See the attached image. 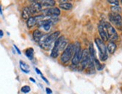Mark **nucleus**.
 Returning a JSON list of instances; mask_svg holds the SVG:
<instances>
[{
    "instance_id": "obj_1",
    "label": "nucleus",
    "mask_w": 122,
    "mask_h": 94,
    "mask_svg": "<svg viewBox=\"0 0 122 94\" xmlns=\"http://www.w3.org/2000/svg\"><path fill=\"white\" fill-rule=\"evenodd\" d=\"M59 36H60L59 31H56V32L52 33H48V34L43 35L41 40L39 41L38 44L42 49L48 50L52 48V44L54 45L55 41L59 39Z\"/></svg>"
},
{
    "instance_id": "obj_2",
    "label": "nucleus",
    "mask_w": 122,
    "mask_h": 94,
    "mask_svg": "<svg viewBox=\"0 0 122 94\" xmlns=\"http://www.w3.org/2000/svg\"><path fill=\"white\" fill-rule=\"evenodd\" d=\"M74 48H75V47H74L73 44H69L67 45L66 48L63 50L60 56V61L61 63L65 64L70 61V60H72L74 53Z\"/></svg>"
},
{
    "instance_id": "obj_3",
    "label": "nucleus",
    "mask_w": 122,
    "mask_h": 94,
    "mask_svg": "<svg viewBox=\"0 0 122 94\" xmlns=\"http://www.w3.org/2000/svg\"><path fill=\"white\" fill-rule=\"evenodd\" d=\"M95 44H96L97 48L99 50V57L100 60L104 62L108 59V53H107V48L105 44L104 41H102L99 38H96L94 40Z\"/></svg>"
},
{
    "instance_id": "obj_4",
    "label": "nucleus",
    "mask_w": 122,
    "mask_h": 94,
    "mask_svg": "<svg viewBox=\"0 0 122 94\" xmlns=\"http://www.w3.org/2000/svg\"><path fill=\"white\" fill-rule=\"evenodd\" d=\"M101 23L104 27L106 31H107L108 38L111 41H113L116 39H118V33L116 32V30L114 28L113 26H112V24H111L109 22H107V21H103V22H101Z\"/></svg>"
},
{
    "instance_id": "obj_5",
    "label": "nucleus",
    "mask_w": 122,
    "mask_h": 94,
    "mask_svg": "<svg viewBox=\"0 0 122 94\" xmlns=\"http://www.w3.org/2000/svg\"><path fill=\"white\" fill-rule=\"evenodd\" d=\"M74 47H75V48H74V53H73V56L71 61H72V64L73 66H78L81 60L82 50L81 49L80 43H79V41H76L75 44H74Z\"/></svg>"
},
{
    "instance_id": "obj_6",
    "label": "nucleus",
    "mask_w": 122,
    "mask_h": 94,
    "mask_svg": "<svg viewBox=\"0 0 122 94\" xmlns=\"http://www.w3.org/2000/svg\"><path fill=\"white\" fill-rule=\"evenodd\" d=\"M65 38L64 35H61L59 37L54 43V45L52 47V50H51V54H50V56L52 58H57L58 56L59 55V52H60V46H61V44L63 41V40H65Z\"/></svg>"
},
{
    "instance_id": "obj_7",
    "label": "nucleus",
    "mask_w": 122,
    "mask_h": 94,
    "mask_svg": "<svg viewBox=\"0 0 122 94\" xmlns=\"http://www.w3.org/2000/svg\"><path fill=\"white\" fill-rule=\"evenodd\" d=\"M90 59H91V56L89 54L88 50L84 49L82 52L81 60H80V62H79V66H80V69L82 70L85 69L87 67Z\"/></svg>"
},
{
    "instance_id": "obj_8",
    "label": "nucleus",
    "mask_w": 122,
    "mask_h": 94,
    "mask_svg": "<svg viewBox=\"0 0 122 94\" xmlns=\"http://www.w3.org/2000/svg\"><path fill=\"white\" fill-rule=\"evenodd\" d=\"M42 14L46 17H59L61 14V11L59 8H48L46 9L42 10Z\"/></svg>"
},
{
    "instance_id": "obj_9",
    "label": "nucleus",
    "mask_w": 122,
    "mask_h": 94,
    "mask_svg": "<svg viewBox=\"0 0 122 94\" xmlns=\"http://www.w3.org/2000/svg\"><path fill=\"white\" fill-rule=\"evenodd\" d=\"M109 20L111 23L115 24L116 27L118 26L119 24L122 23V17L120 15V14L118 13H114L111 12L109 14Z\"/></svg>"
},
{
    "instance_id": "obj_10",
    "label": "nucleus",
    "mask_w": 122,
    "mask_h": 94,
    "mask_svg": "<svg viewBox=\"0 0 122 94\" xmlns=\"http://www.w3.org/2000/svg\"><path fill=\"white\" fill-rule=\"evenodd\" d=\"M30 11L31 14H38L41 11H42V6L41 3L38 2H31V6H29Z\"/></svg>"
},
{
    "instance_id": "obj_11",
    "label": "nucleus",
    "mask_w": 122,
    "mask_h": 94,
    "mask_svg": "<svg viewBox=\"0 0 122 94\" xmlns=\"http://www.w3.org/2000/svg\"><path fill=\"white\" fill-rule=\"evenodd\" d=\"M97 28H98L99 35L100 36V39H101L102 41H103L104 42H105V41H107L109 40V38H108V35H107V31H106L104 27L102 25L101 23L98 25Z\"/></svg>"
},
{
    "instance_id": "obj_12",
    "label": "nucleus",
    "mask_w": 122,
    "mask_h": 94,
    "mask_svg": "<svg viewBox=\"0 0 122 94\" xmlns=\"http://www.w3.org/2000/svg\"><path fill=\"white\" fill-rule=\"evenodd\" d=\"M31 13L29 7H25L23 8L21 16H22V18L23 20H27L29 17H31Z\"/></svg>"
},
{
    "instance_id": "obj_13",
    "label": "nucleus",
    "mask_w": 122,
    "mask_h": 94,
    "mask_svg": "<svg viewBox=\"0 0 122 94\" xmlns=\"http://www.w3.org/2000/svg\"><path fill=\"white\" fill-rule=\"evenodd\" d=\"M37 23H38V20H37L36 16L31 17L27 20H26V25H27V27L29 29H31V28H32L33 27H35V26L37 24Z\"/></svg>"
},
{
    "instance_id": "obj_14",
    "label": "nucleus",
    "mask_w": 122,
    "mask_h": 94,
    "mask_svg": "<svg viewBox=\"0 0 122 94\" xmlns=\"http://www.w3.org/2000/svg\"><path fill=\"white\" fill-rule=\"evenodd\" d=\"M43 33L41 30L39 29H35L33 31L32 33V37H33V39L35 40V41L36 42H39V41L41 40V37L43 36Z\"/></svg>"
},
{
    "instance_id": "obj_15",
    "label": "nucleus",
    "mask_w": 122,
    "mask_h": 94,
    "mask_svg": "<svg viewBox=\"0 0 122 94\" xmlns=\"http://www.w3.org/2000/svg\"><path fill=\"white\" fill-rule=\"evenodd\" d=\"M107 51L109 52V53L112 54L115 53L116 48H117V45H116V44L114 42V41H110L108 43V44L107 45Z\"/></svg>"
},
{
    "instance_id": "obj_16",
    "label": "nucleus",
    "mask_w": 122,
    "mask_h": 94,
    "mask_svg": "<svg viewBox=\"0 0 122 94\" xmlns=\"http://www.w3.org/2000/svg\"><path fill=\"white\" fill-rule=\"evenodd\" d=\"M56 5L55 0H43L41 2L42 7H46V8H52Z\"/></svg>"
},
{
    "instance_id": "obj_17",
    "label": "nucleus",
    "mask_w": 122,
    "mask_h": 94,
    "mask_svg": "<svg viewBox=\"0 0 122 94\" xmlns=\"http://www.w3.org/2000/svg\"><path fill=\"white\" fill-rule=\"evenodd\" d=\"M20 69L22 70L23 72H25V73H29V72H30L29 66V65L26 64L24 61H23V60L20 61Z\"/></svg>"
},
{
    "instance_id": "obj_18",
    "label": "nucleus",
    "mask_w": 122,
    "mask_h": 94,
    "mask_svg": "<svg viewBox=\"0 0 122 94\" xmlns=\"http://www.w3.org/2000/svg\"><path fill=\"white\" fill-rule=\"evenodd\" d=\"M59 8L63 10H65V11H69V10H71L73 8V4L71 2L61 3L59 5Z\"/></svg>"
},
{
    "instance_id": "obj_19",
    "label": "nucleus",
    "mask_w": 122,
    "mask_h": 94,
    "mask_svg": "<svg viewBox=\"0 0 122 94\" xmlns=\"http://www.w3.org/2000/svg\"><path fill=\"white\" fill-rule=\"evenodd\" d=\"M25 54L29 60H32L34 56V49L32 48H29L25 50Z\"/></svg>"
},
{
    "instance_id": "obj_20",
    "label": "nucleus",
    "mask_w": 122,
    "mask_h": 94,
    "mask_svg": "<svg viewBox=\"0 0 122 94\" xmlns=\"http://www.w3.org/2000/svg\"><path fill=\"white\" fill-rule=\"evenodd\" d=\"M110 9H111V11H112V12H114V13H118V14H119L121 11V8L119 6H112V7L110 8Z\"/></svg>"
},
{
    "instance_id": "obj_21",
    "label": "nucleus",
    "mask_w": 122,
    "mask_h": 94,
    "mask_svg": "<svg viewBox=\"0 0 122 94\" xmlns=\"http://www.w3.org/2000/svg\"><path fill=\"white\" fill-rule=\"evenodd\" d=\"M31 91V88L28 85H25L23 87H22V88H21V92L23 93H28Z\"/></svg>"
},
{
    "instance_id": "obj_22",
    "label": "nucleus",
    "mask_w": 122,
    "mask_h": 94,
    "mask_svg": "<svg viewBox=\"0 0 122 94\" xmlns=\"http://www.w3.org/2000/svg\"><path fill=\"white\" fill-rule=\"evenodd\" d=\"M107 2L113 6H119V2L118 0H107Z\"/></svg>"
},
{
    "instance_id": "obj_23",
    "label": "nucleus",
    "mask_w": 122,
    "mask_h": 94,
    "mask_svg": "<svg viewBox=\"0 0 122 94\" xmlns=\"http://www.w3.org/2000/svg\"><path fill=\"white\" fill-rule=\"evenodd\" d=\"M46 94H52V90H51L50 88L46 87Z\"/></svg>"
},
{
    "instance_id": "obj_24",
    "label": "nucleus",
    "mask_w": 122,
    "mask_h": 94,
    "mask_svg": "<svg viewBox=\"0 0 122 94\" xmlns=\"http://www.w3.org/2000/svg\"><path fill=\"white\" fill-rule=\"evenodd\" d=\"M35 72H37V74H38L40 75H43V74H42V72L40 71L39 69H38V68H35Z\"/></svg>"
},
{
    "instance_id": "obj_25",
    "label": "nucleus",
    "mask_w": 122,
    "mask_h": 94,
    "mask_svg": "<svg viewBox=\"0 0 122 94\" xmlns=\"http://www.w3.org/2000/svg\"><path fill=\"white\" fill-rule=\"evenodd\" d=\"M41 77H42V79H43L46 83H47V84H50V82H49V81L48 80H47L46 79V78L45 77H44V75H41Z\"/></svg>"
},
{
    "instance_id": "obj_26",
    "label": "nucleus",
    "mask_w": 122,
    "mask_h": 94,
    "mask_svg": "<svg viewBox=\"0 0 122 94\" xmlns=\"http://www.w3.org/2000/svg\"><path fill=\"white\" fill-rule=\"evenodd\" d=\"M14 48L16 49V50H17V53H18V54H21V52H20V50H19V48H17V47L16 46L15 44L14 45Z\"/></svg>"
},
{
    "instance_id": "obj_27",
    "label": "nucleus",
    "mask_w": 122,
    "mask_h": 94,
    "mask_svg": "<svg viewBox=\"0 0 122 94\" xmlns=\"http://www.w3.org/2000/svg\"><path fill=\"white\" fill-rule=\"evenodd\" d=\"M3 35H4V33H3V31L0 29V38H2L3 37Z\"/></svg>"
},
{
    "instance_id": "obj_28",
    "label": "nucleus",
    "mask_w": 122,
    "mask_h": 94,
    "mask_svg": "<svg viewBox=\"0 0 122 94\" xmlns=\"http://www.w3.org/2000/svg\"><path fill=\"white\" fill-rule=\"evenodd\" d=\"M117 27H118L120 30L122 31V23H121V24H119L118 26H117Z\"/></svg>"
},
{
    "instance_id": "obj_29",
    "label": "nucleus",
    "mask_w": 122,
    "mask_h": 94,
    "mask_svg": "<svg viewBox=\"0 0 122 94\" xmlns=\"http://www.w3.org/2000/svg\"><path fill=\"white\" fill-rule=\"evenodd\" d=\"M29 80H30L31 82H33V83H35V82H36V81H35V80L34 79L33 77H29Z\"/></svg>"
},
{
    "instance_id": "obj_30",
    "label": "nucleus",
    "mask_w": 122,
    "mask_h": 94,
    "mask_svg": "<svg viewBox=\"0 0 122 94\" xmlns=\"http://www.w3.org/2000/svg\"><path fill=\"white\" fill-rule=\"evenodd\" d=\"M60 3H64V2H67V0H59Z\"/></svg>"
},
{
    "instance_id": "obj_31",
    "label": "nucleus",
    "mask_w": 122,
    "mask_h": 94,
    "mask_svg": "<svg viewBox=\"0 0 122 94\" xmlns=\"http://www.w3.org/2000/svg\"><path fill=\"white\" fill-rule=\"evenodd\" d=\"M30 2H37L38 0H29Z\"/></svg>"
},
{
    "instance_id": "obj_32",
    "label": "nucleus",
    "mask_w": 122,
    "mask_h": 94,
    "mask_svg": "<svg viewBox=\"0 0 122 94\" xmlns=\"http://www.w3.org/2000/svg\"><path fill=\"white\" fill-rule=\"evenodd\" d=\"M0 13L2 14V8H1V7H0Z\"/></svg>"
},
{
    "instance_id": "obj_33",
    "label": "nucleus",
    "mask_w": 122,
    "mask_h": 94,
    "mask_svg": "<svg viewBox=\"0 0 122 94\" xmlns=\"http://www.w3.org/2000/svg\"><path fill=\"white\" fill-rule=\"evenodd\" d=\"M121 4H122V0H121Z\"/></svg>"
}]
</instances>
